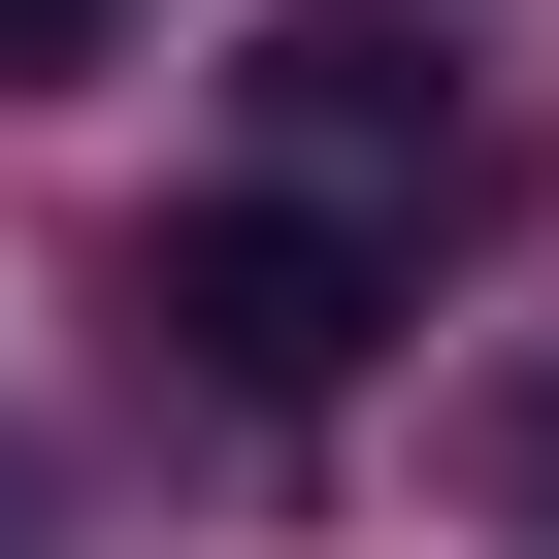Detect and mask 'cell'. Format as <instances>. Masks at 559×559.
I'll use <instances>...</instances> for the list:
<instances>
[{
    "instance_id": "cell-1",
    "label": "cell",
    "mask_w": 559,
    "mask_h": 559,
    "mask_svg": "<svg viewBox=\"0 0 559 559\" xmlns=\"http://www.w3.org/2000/svg\"><path fill=\"white\" fill-rule=\"evenodd\" d=\"M132 330H165L230 428H297V395H362V330H395V230H362V198H198V230L132 263Z\"/></svg>"
},
{
    "instance_id": "cell-3",
    "label": "cell",
    "mask_w": 559,
    "mask_h": 559,
    "mask_svg": "<svg viewBox=\"0 0 559 559\" xmlns=\"http://www.w3.org/2000/svg\"><path fill=\"white\" fill-rule=\"evenodd\" d=\"M493 526H526V559H559V362H526V395H493Z\"/></svg>"
},
{
    "instance_id": "cell-2",
    "label": "cell",
    "mask_w": 559,
    "mask_h": 559,
    "mask_svg": "<svg viewBox=\"0 0 559 559\" xmlns=\"http://www.w3.org/2000/svg\"><path fill=\"white\" fill-rule=\"evenodd\" d=\"M230 132H263V198H362V230H428V198H461V67L395 34V0L230 34Z\"/></svg>"
},
{
    "instance_id": "cell-4",
    "label": "cell",
    "mask_w": 559,
    "mask_h": 559,
    "mask_svg": "<svg viewBox=\"0 0 559 559\" xmlns=\"http://www.w3.org/2000/svg\"><path fill=\"white\" fill-rule=\"evenodd\" d=\"M0 67H99V0H0Z\"/></svg>"
}]
</instances>
